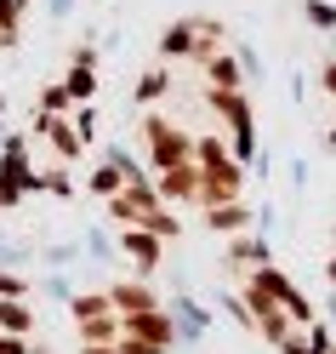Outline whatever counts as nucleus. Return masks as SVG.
I'll return each instance as SVG.
<instances>
[{"label":"nucleus","instance_id":"f257e3e1","mask_svg":"<svg viewBox=\"0 0 336 354\" xmlns=\"http://www.w3.org/2000/svg\"><path fill=\"white\" fill-rule=\"evenodd\" d=\"M143 131H148V154H154V166H160V171H171V166H188V138H183V131H177L166 115H148L143 120Z\"/></svg>","mask_w":336,"mask_h":354},{"label":"nucleus","instance_id":"f03ea898","mask_svg":"<svg viewBox=\"0 0 336 354\" xmlns=\"http://www.w3.org/2000/svg\"><path fill=\"white\" fill-rule=\"evenodd\" d=\"M199 194H206V183H199L194 166H171V171H160V201H199Z\"/></svg>","mask_w":336,"mask_h":354},{"label":"nucleus","instance_id":"7ed1b4c3","mask_svg":"<svg viewBox=\"0 0 336 354\" xmlns=\"http://www.w3.org/2000/svg\"><path fill=\"white\" fill-rule=\"evenodd\" d=\"M120 320H126V337H137V343H154V348L171 343V320L154 315V308H148V315H120Z\"/></svg>","mask_w":336,"mask_h":354},{"label":"nucleus","instance_id":"20e7f679","mask_svg":"<svg viewBox=\"0 0 336 354\" xmlns=\"http://www.w3.org/2000/svg\"><path fill=\"white\" fill-rule=\"evenodd\" d=\"M120 252L137 263V269H154V263H160V234H154V229H126L120 234Z\"/></svg>","mask_w":336,"mask_h":354},{"label":"nucleus","instance_id":"39448f33","mask_svg":"<svg viewBox=\"0 0 336 354\" xmlns=\"http://www.w3.org/2000/svg\"><path fill=\"white\" fill-rule=\"evenodd\" d=\"M92 92H97V63H92V52H80V57H75V69H69V97L86 103Z\"/></svg>","mask_w":336,"mask_h":354},{"label":"nucleus","instance_id":"423d86ee","mask_svg":"<svg viewBox=\"0 0 336 354\" xmlns=\"http://www.w3.org/2000/svg\"><path fill=\"white\" fill-rule=\"evenodd\" d=\"M108 303H115L120 315H148V308H154V292H148V286H115Z\"/></svg>","mask_w":336,"mask_h":354},{"label":"nucleus","instance_id":"0eeeda50","mask_svg":"<svg viewBox=\"0 0 336 354\" xmlns=\"http://www.w3.org/2000/svg\"><path fill=\"white\" fill-rule=\"evenodd\" d=\"M29 326H34V315H29V303H23V297L0 303V331H6V337H29Z\"/></svg>","mask_w":336,"mask_h":354},{"label":"nucleus","instance_id":"6e6552de","mask_svg":"<svg viewBox=\"0 0 336 354\" xmlns=\"http://www.w3.org/2000/svg\"><path fill=\"white\" fill-rule=\"evenodd\" d=\"M206 75H211L217 92H234V86H239V63H234L228 52H211V57H206Z\"/></svg>","mask_w":336,"mask_h":354},{"label":"nucleus","instance_id":"1a4fd4ad","mask_svg":"<svg viewBox=\"0 0 336 354\" xmlns=\"http://www.w3.org/2000/svg\"><path fill=\"white\" fill-rule=\"evenodd\" d=\"M40 131H46V138L57 143V154H63V160H75V154H80V138H75V131L63 126V120H40Z\"/></svg>","mask_w":336,"mask_h":354},{"label":"nucleus","instance_id":"9d476101","mask_svg":"<svg viewBox=\"0 0 336 354\" xmlns=\"http://www.w3.org/2000/svg\"><path fill=\"white\" fill-rule=\"evenodd\" d=\"M75 97H69V86H46L40 92V120H63V109H69Z\"/></svg>","mask_w":336,"mask_h":354},{"label":"nucleus","instance_id":"9b49d317","mask_svg":"<svg viewBox=\"0 0 336 354\" xmlns=\"http://www.w3.org/2000/svg\"><path fill=\"white\" fill-rule=\"evenodd\" d=\"M103 315H115V303H108V297H75V320H80V326H92V320H103Z\"/></svg>","mask_w":336,"mask_h":354},{"label":"nucleus","instance_id":"f8f14e48","mask_svg":"<svg viewBox=\"0 0 336 354\" xmlns=\"http://www.w3.org/2000/svg\"><path fill=\"white\" fill-rule=\"evenodd\" d=\"M17 6H23V0H0V46L17 40Z\"/></svg>","mask_w":336,"mask_h":354},{"label":"nucleus","instance_id":"ddd939ff","mask_svg":"<svg viewBox=\"0 0 336 354\" xmlns=\"http://www.w3.org/2000/svg\"><path fill=\"white\" fill-rule=\"evenodd\" d=\"M239 223H245V206H234V201L211 206V229H239Z\"/></svg>","mask_w":336,"mask_h":354},{"label":"nucleus","instance_id":"4468645a","mask_svg":"<svg viewBox=\"0 0 336 354\" xmlns=\"http://www.w3.org/2000/svg\"><path fill=\"white\" fill-rule=\"evenodd\" d=\"M92 131H97V115L80 103V109H75V138H80V143H92Z\"/></svg>","mask_w":336,"mask_h":354},{"label":"nucleus","instance_id":"2eb2a0df","mask_svg":"<svg viewBox=\"0 0 336 354\" xmlns=\"http://www.w3.org/2000/svg\"><path fill=\"white\" fill-rule=\"evenodd\" d=\"M308 24H319V29H336V6H319V0H313V6H308Z\"/></svg>","mask_w":336,"mask_h":354},{"label":"nucleus","instance_id":"dca6fc26","mask_svg":"<svg viewBox=\"0 0 336 354\" xmlns=\"http://www.w3.org/2000/svg\"><path fill=\"white\" fill-rule=\"evenodd\" d=\"M23 292H29V286L17 280V274H0V303H12V297H23Z\"/></svg>","mask_w":336,"mask_h":354},{"label":"nucleus","instance_id":"f3484780","mask_svg":"<svg viewBox=\"0 0 336 354\" xmlns=\"http://www.w3.org/2000/svg\"><path fill=\"white\" fill-rule=\"evenodd\" d=\"M0 354H29V343H23V337H6V331H0Z\"/></svg>","mask_w":336,"mask_h":354},{"label":"nucleus","instance_id":"a211bd4d","mask_svg":"<svg viewBox=\"0 0 336 354\" xmlns=\"http://www.w3.org/2000/svg\"><path fill=\"white\" fill-rule=\"evenodd\" d=\"M319 92H330V97H336V63H325V69H319Z\"/></svg>","mask_w":336,"mask_h":354},{"label":"nucleus","instance_id":"6ab92c4d","mask_svg":"<svg viewBox=\"0 0 336 354\" xmlns=\"http://www.w3.org/2000/svg\"><path fill=\"white\" fill-rule=\"evenodd\" d=\"M86 354H120L115 343H86Z\"/></svg>","mask_w":336,"mask_h":354},{"label":"nucleus","instance_id":"aec40b11","mask_svg":"<svg viewBox=\"0 0 336 354\" xmlns=\"http://www.w3.org/2000/svg\"><path fill=\"white\" fill-rule=\"evenodd\" d=\"M330 280H336V257H330Z\"/></svg>","mask_w":336,"mask_h":354}]
</instances>
